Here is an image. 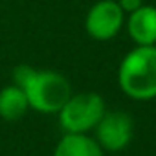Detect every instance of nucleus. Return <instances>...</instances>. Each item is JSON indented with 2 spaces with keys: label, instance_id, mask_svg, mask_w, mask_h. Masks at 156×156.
<instances>
[{
  "label": "nucleus",
  "instance_id": "nucleus-1",
  "mask_svg": "<svg viewBox=\"0 0 156 156\" xmlns=\"http://www.w3.org/2000/svg\"><path fill=\"white\" fill-rule=\"evenodd\" d=\"M13 83L26 92L30 108L42 114H57L72 96L68 79L53 70H35L20 64L13 72Z\"/></svg>",
  "mask_w": 156,
  "mask_h": 156
},
{
  "label": "nucleus",
  "instance_id": "nucleus-2",
  "mask_svg": "<svg viewBox=\"0 0 156 156\" xmlns=\"http://www.w3.org/2000/svg\"><path fill=\"white\" fill-rule=\"evenodd\" d=\"M119 88L136 101L156 98V44L130 50L118 70Z\"/></svg>",
  "mask_w": 156,
  "mask_h": 156
},
{
  "label": "nucleus",
  "instance_id": "nucleus-3",
  "mask_svg": "<svg viewBox=\"0 0 156 156\" xmlns=\"http://www.w3.org/2000/svg\"><path fill=\"white\" fill-rule=\"evenodd\" d=\"M105 112H107L105 99L99 94L81 92L70 96L57 114H59V125L62 127L64 132L88 134L92 129H96Z\"/></svg>",
  "mask_w": 156,
  "mask_h": 156
},
{
  "label": "nucleus",
  "instance_id": "nucleus-4",
  "mask_svg": "<svg viewBox=\"0 0 156 156\" xmlns=\"http://www.w3.org/2000/svg\"><path fill=\"white\" fill-rule=\"evenodd\" d=\"M96 141L105 152H119L123 151L134 136V123L127 112L114 110L105 112V116L96 125Z\"/></svg>",
  "mask_w": 156,
  "mask_h": 156
},
{
  "label": "nucleus",
  "instance_id": "nucleus-5",
  "mask_svg": "<svg viewBox=\"0 0 156 156\" xmlns=\"http://www.w3.org/2000/svg\"><path fill=\"white\" fill-rule=\"evenodd\" d=\"M125 24V13L116 0H99L87 15V33L96 41L114 39Z\"/></svg>",
  "mask_w": 156,
  "mask_h": 156
},
{
  "label": "nucleus",
  "instance_id": "nucleus-6",
  "mask_svg": "<svg viewBox=\"0 0 156 156\" xmlns=\"http://www.w3.org/2000/svg\"><path fill=\"white\" fill-rule=\"evenodd\" d=\"M127 31L138 46L156 44V8L143 4L129 13Z\"/></svg>",
  "mask_w": 156,
  "mask_h": 156
},
{
  "label": "nucleus",
  "instance_id": "nucleus-7",
  "mask_svg": "<svg viewBox=\"0 0 156 156\" xmlns=\"http://www.w3.org/2000/svg\"><path fill=\"white\" fill-rule=\"evenodd\" d=\"M53 156H105V151L88 134L66 132L57 141Z\"/></svg>",
  "mask_w": 156,
  "mask_h": 156
},
{
  "label": "nucleus",
  "instance_id": "nucleus-8",
  "mask_svg": "<svg viewBox=\"0 0 156 156\" xmlns=\"http://www.w3.org/2000/svg\"><path fill=\"white\" fill-rule=\"evenodd\" d=\"M30 110V103L26 92L19 85H9L0 90V118L6 121H17L24 118Z\"/></svg>",
  "mask_w": 156,
  "mask_h": 156
},
{
  "label": "nucleus",
  "instance_id": "nucleus-9",
  "mask_svg": "<svg viewBox=\"0 0 156 156\" xmlns=\"http://www.w3.org/2000/svg\"><path fill=\"white\" fill-rule=\"evenodd\" d=\"M119 4V8L123 9V13H132L134 9H138L140 6H143V0H116Z\"/></svg>",
  "mask_w": 156,
  "mask_h": 156
}]
</instances>
